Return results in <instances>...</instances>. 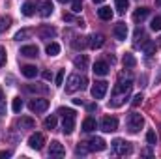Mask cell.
Returning <instances> with one entry per match:
<instances>
[{"mask_svg": "<svg viewBox=\"0 0 161 159\" xmlns=\"http://www.w3.org/2000/svg\"><path fill=\"white\" fill-rule=\"evenodd\" d=\"M131 86H133V80H131V79L118 80V84L113 88V96H114V99H113V101H109V107H120L122 103H124V99H125V96L129 94Z\"/></svg>", "mask_w": 161, "mask_h": 159, "instance_id": "1", "label": "cell"}, {"mask_svg": "<svg viewBox=\"0 0 161 159\" xmlns=\"http://www.w3.org/2000/svg\"><path fill=\"white\" fill-rule=\"evenodd\" d=\"M58 114L64 116V122H62V131H64V135H71L73 129H75V114H77V112H75L73 109L62 107V109H58Z\"/></svg>", "mask_w": 161, "mask_h": 159, "instance_id": "2", "label": "cell"}, {"mask_svg": "<svg viewBox=\"0 0 161 159\" xmlns=\"http://www.w3.org/2000/svg\"><path fill=\"white\" fill-rule=\"evenodd\" d=\"M86 77H82L79 73H73V75H69L68 80H66V92L68 94H73V92H77V90H82L84 86H86Z\"/></svg>", "mask_w": 161, "mask_h": 159, "instance_id": "3", "label": "cell"}, {"mask_svg": "<svg viewBox=\"0 0 161 159\" xmlns=\"http://www.w3.org/2000/svg\"><path fill=\"white\" fill-rule=\"evenodd\" d=\"M142 125H144V118L139 112H131L127 116V129H129V133H139Z\"/></svg>", "mask_w": 161, "mask_h": 159, "instance_id": "4", "label": "cell"}, {"mask_svg": "<svg viewBox=\"0 0 161 159\" xmlns=\"http://www.w3.org/2000/svg\"><path fill=\"white\" fill-rule=\"evenodd\" d=\"M113 150H114L118 156H129V154L133 152L131 144L125 142V140H122V139H114V140H113Z\"/></svg>", "mask_w": 161, "mask_h": 159, "instance_id": "5", "label": "cell"}, {"mask_svg": "<svg viewBox=\"0 0 161 159\" xmlns=\"http://www.w3.org/2000/svg\"><path fill=\"white\" fill-rule=\"evenodd\" d=\"M107 88H109V82H105V80H97V82L92 86L90 94H92L94 99H103L105 94H107Z\"/></svg>", "mask_w": 161, "mask_h": 159, "instance_id": "6", "label": "cell"}, {"mask_svg": "<svg viewBox=\"0 0 161 159\" xmlns=\"http://www.w3.org/2000/svg\"><path fill=\"white\" fill-rule=\"evenodd\" d=\"M28 109H30L32 112H43V111L49 109V101L43 99V97H36V99H32V101L28 103Z\"/></svg>", "mask_w": 161, "mask_h": 159, "instance_id": "7", "label": "cell"}, {"mask_svg": "<svg viewBox=\"0 0 161 159\" xmlns=\"http://www.w3.org/2000/svg\"><path fill=\"white\" fill-rule=\"evenodd\" d=\"M45 144V135L43 133H32L30 139H28V146L34 148V150H41Z\"/></svg>", "mask_w": 161, "mask_h": 159, "instance_id": "8", "label": "cell"}, {"mask_svg": "<svg viewBox=\"0 0 161 159\" xmlns=\"http://www.w3.org/2000/svg\"><path fill=\"white\" fill-rule=\"evenodd\" d=\"M101 129H103L105 133L116 131V129H118V120L113 118V116H105V118L101 120Z\"/></svg>", "mask_w": 161, "mask_h": 159, "instance_id": "9", "label": "cell"}, {"mask_svg": "<svg viewBox=\"0 0 161 159\" xmlns=\"http://www.w3.org/2000/svg\"><path fill=\"white\" fill-rule=\"evenodd\" d=\"M105 148H107V142H105L101 137H94V139L88 140V150H90V152H101V150H105Z\"/></svg>", "mask_w": 161, "mask_h": 159, "instance_id": "10", "label": "cell"}, {"mask_svg": "<svg viewBox=\"0 0 161 159\" xmlns=\"http://www.w3.org/2000/svg\"><path fill=\"white\" fill-rule=\"evenodd\" d=\"M38 36H40L41 40H51V38L56 36V28L51 26V25H43V26L38 28Z\"/></svg>", "mask_w": 161, "mask_h": 159, "instance_id": "11", "label": "cell"}, {"mask_svg": "<svg viewBox=\"0 0 161 159\" xmlns=\"http://www.w3.org/2000/svg\"><path fill=\"white\" fill-rule=\"evenodd\" d=\"M38 13L41 17H49L53 13V2L51 0H38Z\"/></svg>", "mask_w": 161, "mask_h": 159, "instance_id": "12", "label": "cell"}, {"mask_svg": "<svg viewBox=\"0 0 161 159\" xmlns=\"http://www.w3.org/2000/svg\"><path fill=\"white\" fill-rule=\"evenodd\" d=\"M64 154H66L64 144H60L58 140H53L51 146H49V156H53V157H62Z\"/></svg>", "mask_w": 161, "mask_h": 159, "instance_id": "13", "label": "cell"}, {"mask_svg": "<svg viewBox=\"0 0 161 159\" xmlns=\"http://www.w3.org/2000/svg\"><path fill=\"white\" fill-rule=\"evenodd\" d=\"M113 34H114V38L116 40H120V41H124L125 38H127V25L125 23H116L114 25V28H113Z\"/></svg>", "mask_w": 161, "mask_h": 159, "instance_id": "14", "label": "cell"}, {"mask_svg": "<svg viewBox=\"0 0 161 159\" xmlns=\"http://www.w3.org/2000/svg\"><path fill=\"white\" fill-rule=\"evenodd\" d=\"M148 15H150V8H137L133 11V21L135 23H142Z\"/></svg>", "mask_w": 161, "mask_h": 159, "instance_id": "15", "label": "cell"}, {"mask_svg": "<svg viewBox=\"0 0 161 159\" xmlns=\"http://www.w3.org/2000/svg\"><path fill=\"white\" fill-rule=\"evenodd\" d=\"M96 75H99V77H105L107 73H109V66H107V62H103V60H97L96 64H94V69H92Z\"/></svg>", "mask_w": 161, "mask_h": 159, "instance_id": "16", "label": "cell"}, {"mask_svg": "<svg viewBox=\"0 0 161 159\" xmlns=\"http://www.w3.org/2000/svg\"><path fill=\"white\" fill-rule=\"evenodd\" d=\"M38 52H40V51H38L36 45H25V47H21V54L26 56V58H36Z\"/></svg>", "mask_w": 161, "mask_h": 159, "instance_id": "17", "label": "cell"}, {"mask_svg": "<svg viewBox=\"0 0 161 159\" xmlns=\"http://www.w3.org/2000/svg\"><path fill=\"white\" fill-rule=\"evenodd\" d=\"M148 41L146 38V34L142 32V28H137V32H135V41H133V45L139 49V47H144V43Z\"/></svg>", "mask_w": 161, "mask_h": 159, "instance_id": "18", "label": "cell"}, {"mask_svg": "<svg viewBox=\"0 0 161 159\" xmlns=\"http://www.w3.org/2000/svg\"><path fill=\"white\" fill-rule=\"evenodd\" d=\"M88 45L92 47V49H99V47H103V43H105V38L101 36V34H94V36H90L88 38Z\"/></svg>", "mask_w": 161, "mask_h": 159, "instance_id": "19", "label": "cell"}, {"mask_svg": "<svg viewBox=\"0 0 161 159\" xmlns=\"http://www.w3.org/2000/svg\"><path fill=\"white\" fill-rule=\"evenodd\" d=\"M17 125H19V129H34L36 122L30 118V116H23V118L17 122Z\"/></svg>", "mask_w": 161, "mask_h": 159, "instance_id": "20", "label": "cell"}, {"mask_svg": "<svg viewBox=\"0 0 161 159\" xmlns=\"http://www.w3.org/2000/svg\"><path fill=\"white\" fill-rule=\"evenodd\" d=\"M21 71H23V75H25L26 79H34V77L38 75V68H36V66H30V64H28V66H23Z\"/></svg>", "mask_w": 161, "mask_h": 159, "instance_id": "21", "label": "cell"}, {"mask_svg": "<svg viewBox=\"0 0 161 159\" xmlns=\"http://www.w3.org/2000/svg\"><path fill=\"white\" fill-rule=\"evenodd\" d=\"M73 64H75L77 69H86V68H88V56H86V54H79V56L73 60Z\"/></svg>", "mask_w": 161, "mask_h": 159, "instance_id": "22", "label": "cell"}, {"mask_svg": "<svg viewBox=\"0 0 161 159\" xmlns=\"http://www.w3.org/2000/svg\"><path fill=\"white\" fill-rule=\"evenodd\" d=\"M96 120L92 118V116H88V118L82 120V131H86V133H90V131H94L96 129Z\"/></svg>", "mask_w": 161, "mask_h": 159, "instance_id": "23", "label": "cell"}, {"mask_svg": "<svg viewBox=\"0 0 161 159\" xmlns=\"http://www.w3.org/2000/svg\"><path fill=\"white\" fill-rule=\"evenodd\" d=\"M97 15H99V19H103V21H111V19H113V9L107 8V6H103V8L97 9Z\"/></svg>", "mask_w": 161, "mask_h": 159, "instance_id": "24", "label": "cell"}, {"mask_svg": "<svg viewBox=\"0 0 161 159\" xmlns=\"http://www.w3.org/2000/svg\"><path fill=\"white\" fill-rule=\"evenodd\" d=\"M122 62H124V68H135L137 66V60H135V56L131 54V52H125L124 54V58H122Z\"/></svg>", "mask_w": 161, "mask_h": 159, "instance_id": "25", "label": "cell"}, {"mask_svg": "<svg viewBox=\"0 0 161 159\" xmlns=\"http://www.w3.org/2000/svg\"><path fill=\"white\" fill-rule=\"evenodd\" d=\"M47 54H49V56H58V54H60V45L54 43V41H51V43L47 45Z\"/></svg>", "mask_w": 161, "mask_h": 159, "instance_id": "26", "label": "cell"}, {"mask_svg": "<svg viewBox=\"0 0 161 159\" xmlns=\"http://www.w3.org/2000/svg\"><path fill=\"white\" fill-rule=\"evenodd\" d=\"M34 8H36V6H34L32 2H25V6H23V15H25V17H32V15L36 13Z\"/></svg>", "mask_w": 161, "mask_h": 159, "instance_id": "27", "label": "cell"}, {"mask_svg": "<svg viewBox=\"0 0 161 159\" xmlns=\"http://www.w3.org/2000/svg\"><path fill=\"white\" fill-rule=\"evenodd\" d=\"M9 26H11V17H6V15H4V17H0V34H2V32H6Z\"/></svg>", "mask_w": 161, "mask_h": 159, "instance_id": "28", "label": "cell"}, {"mask_svg": "<svg viewBox=\"0 0 161 159\" xmlns=\"http://www.w3.org/2000/svg\"><path fill=\"white\" fill-rule=\"evenodd\" d=\"M146 142H148L150 146H156V144H158V135H156L154 129H150V131L146 133Z\"/></svg>", "mask_w": 161, "mask_h": 159, "instance_id": "29", "label": "cell"}, {"mask_svg": "<svg viewBox=\"0 0 161 159\" xmlns=\"http://www.w3.org/2000/svg\"><path fill=\"white\" fill-rule=\"evenodd\" d=\"M56 122H58V120H56V116H54V114H51V116H47V118H45L43 125H45L47 129H54V127H56Z\"/></svg>", "mask_w": 161, "mask_h": 159, "instance_id": "30", "label": "cell"}, {"mask_svg": "<svg viewBox=\"0 0 161 159\" xmlns=\"http://www.w3.org/2000/svg\"><path fill=\"white\" fill-rule=\"evenodd\" d=\"M32 36V30L30 28H25V30H19L17 34H15V40L21 41V40H26V38H30Z\"/></svg>", "mask_w": 161, "mask_h": 159, "instance_id": "31", "label": "cell"}, {"mask_svg": "<svg viewBox=\"0 0 161 159\" xmlns=\"http://www.w3.org/2000/svg\"><path fill=\"white\" fill-rule=\"evenodd\" d=\"M142 49H144V52H146V56H152V54L156 52V43H154V41H146Z\"/></svg>", "mask_w": 161, "mask_h": 159, "instance_id": "32", "label": "cell"}, {"mask_svg": "<svg viewBox=\"0 0 161 159\" xmlns=\"http://www.w3.org/2000/svg\"><path fill=\"white\" fill-rule=\"evenodd\" d=\"M71 47L77 49V51H79V49H84V47H86V38H75V40L71 41Z\"/></svg>", "mask_w": 161, "mask_h": 159, "instance_id": "33", "label": "cell"}, {"mask_svg": "<svg viewBox=\"0 0 161 159\" xmlns=\"http://www.w3.org/2000/svg\"><path fill=\"white\" fill-rule=\"evenodd\" d=\"M25 90H26V92H40V94H45V92H47V86H36V84H28V86H25Z\"/></svg>", "mask_w": 161, "mask_h": 159, "instance_id": "34", "label": "cell"}, {"mask_svg": "<svg viewBox=\"0 0 161 159\" xmlns=\"http://www.w3.org/2000/svg\"><path fill=\"white\" fill-rule=\"evenodd\" d=\"M11 109H13V112H21V109H23V99H21V97H13Z\"/></svg>", "mask_w": 161, "mask_h": 159, "instance_id": "35", "label": "cell"}, {"mask_svg": "<svg viewBox=\"0 0 161 159\" xmlns=\"http://www.w3.org/2000/svg\"><path fill=\"white\" fill-rule=\"evenodd\" d=\"M114 4H116V9L120 13H124L127 9V6H129V0H114Z\"/></svg>", "mask_w": 161, "mask_h": 159, "instance_id": "36", "label": "cell"}, {"mask_svg": "<svg viewBox=\"0 0 161 159\" xmlns=\"http://www.w3.org/2000/svg\"><path fill=\"white\" fill-rule=\"evenodd\" d=\"M64 21H68V23H71V21H75V23H77L79 26H84V21H82V19H75V17H73L71 13H64Z\"/></svg>", "mask_w": 161, "mask_h": 159, "instance_id": "37", "label": "cell"}, {"mask_svg": "<svg viewBox=\"0 0 161 159\" xmlns=\"http://www.w3.org/2000/svg\"><path fill=\"white\" fill-rule=\"evenodd\" d=\"M71 2H73L71 11H73V13H80V9H82V0H71Z\"/></svg>", "mask_w": 161, "mask_h": 159, "instance_id": "38", "label": "cell"}, {"mask_svg": "<svg viewBox=\"0 0 161 159\" xmlns=\"http://www.w3.org/2000/svg\"><path fill=\"white\" fill-rule=\"evenodd\" d=\"M64 75H66V71H64V69H60V71L56 73V77H54V82H56V86L64 84Z\"/></svg>", "mask_w": 161, "mask_h": 159, "instance_id": "39", "label": "cell"}, {"mask_svg": "<svg viewBox=\"0 0 161 159\" xmlns=\"http://www.w3.org/2000/svg\"><path fill=\"white\" fill-rule=\"evenodd\" d=\"M152 30H156V32H159L161 30V17H156V19H152Z\"/></svg>", "mask_w": 161, "mask_h": 159, "instance_id": "40", "label": "cell"}, {"mask_svg": "<svg viewBox=\"0 0 161 159\" xmlns=\"http://www.w3.org/2000/svg\"><path fill=\"white\" fill-rule=\"evenodd\" d=\"M142 99H144V96H142V94H137V96L133 97V101H131V105H133V107H139V105L142 103Z\"/></svg>", "mask_w": 161, "mask_h": 159, "instance_id": "41", "label": "cell"}, {"mask_svg": "<svg viewBox=\"0 0 161 159\" xmlns=\"http://www.w3.org/2000/svg\"><path fill=\"white\" fill-rule=\"evenodd\" d=\"M88 152H90V150L84 148V146H77V148H75V154H77V156H86Z\"/></svg>", "mask_w": 161, "mask_h": 159, "instance_id": "42", "label": "cell"}, {"mask_svg": "<svg viewBox=\"0 0 161 159\" xmlns=\"http://www.w3.org/2000/svg\"><path fill=\"white\" fill-rule=\"evenodd\" d=\"M4 64H6V49L0 45V68H2Z\"/></svg>", "mask_w": 161, "mask_h": 159, "instance_id": "43", "label": "cell"}, {"mask_svg": "<svg viewBox=\"0 0 161 159\" xmlns=\"http://www.w3.org/2000/svg\"><path fill=\"white\" fill-rule=\"evenodd\" d=\"M43 79H45V80H51V79H53L51 71H43Z\"/></svg>", "mask_w": 161, "mask_h": 159, "instance_id": "44", "label": "cell"}, {"mask_svg": "<svg viewBox=\"0 0 161 159\" xmlns=\"http://www.w3.org/2000/svg\"><path fill=\"white\" fill-rule=\"evenodd\" d=\"M86 109H88V111H90V112H94V111H96V109H97V105H96V103H92V105H88V107H86Z\"/></svg>", "mask_w": 161, "mask_h": 159, "instance_id": "45", "label": "cell"}, {"mask_svg": "<svg viewBox=\"0 0 161 159\" xmlns=\"http://www.w3.org/2000/svg\"><path fill=\"white\" fill-rule=\"evenodd\" d=\"M6 112V105H4V101H0V114H4Z\"/></svg>", "mask_w": 161, "mask_h": 159, "instance_id": "46", "label": "cell"}, {"mask_svg": "<svg viewBox=\"0 0 161 159\" xmlns=\"http://www.w3.org/2000/svg\"><path fill=\"white\" fill-rule=\"evenodd\" d=\"M11 156V152H0V157H9Z\"/></svg>", "mask_w": 161, "mask_h": 159, "instance_id": "47", "label": "cell"}, {"mask_svg": "<svg viewBox=\"0 0 161 159\" xmlns=\"http://www.w3.org/2000/svg\"><path fill=\"white\" fill-rule=\"evenodd\" d=\"M92 2H94V4H103L105 0H92Z\"/></svg>", "mask_w": 161, "mask_h": 159, "instance_id": "48", "label": "cell"}, {"mask_svg": "<svg viewBox=\"0 0 161 159\" xmlns=\"http://www.w3.org/2000/svg\"><path fill=\"white\" fill-rule=\"evenodd\" d=\"M0 101H4V92H2V88H0Z\"/></svg>", "mask_w": 161, "mask_h": 159, "instance_id": "49", "label": "cell"}, {"mask_svg": "<svg viewBox=\"0 0 161 159\" xmlns=\"http://www.w3.org/2000/svg\"><path fill=\"white\" fill-rule=\"evenodd\" d=\"M60 4H68V2H71V0H58Z\"/></svg>", "mask_w": 161, "mask_h": 159, "instance_id": "50", "label": "cell"}, {"mask_svg": "<svg viewBox=\"0 0 161 159\" xmlns=\"http://www.w3.org/2000/svg\"><path fill=\"white\" fill-rule=\"evenodd\" d=\"M156 4H159V6H161V0H156Z\"/></svg>", "mask_w": 161, "mask_h": 159, "instance_id": "51", "label": "cell"}, {"mask_svg": "<svg viewBox=\"0 0 161 159\" xmlns=\"http://www.w3.org/2000/svg\"><path fill=\"white\" fill-rule=\"evenodd\" d=\"M159 45H161V38H159Z\"/></svg>", "mask_w": 161, "mask_h": 159, "instance_id": "52", "label": "cell"}]
</instances>
